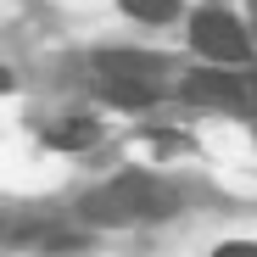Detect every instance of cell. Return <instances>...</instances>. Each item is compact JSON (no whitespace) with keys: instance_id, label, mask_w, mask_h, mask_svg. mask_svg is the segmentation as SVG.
Listing matches in <instances>:
<instances>
[{"instance_id":"cell-5","label":"cell","mask_w":257,"mask_h":257,"mask_svg":"<svg viewBox=\"0 0 257 257\" xmlns=\"http://www.w3.org/2000/svg\"><path fill=\"white\" fill-rule=\"evenodd\" d=\"M95 140V123L90 117H67V123H51V146H67V151H84Z\"/></svg>"},{"instance_id":"cell-7","label":"cell","mask_w":257,"mask_h":257,"mask_svg":"<svg viewBox=\"0 0 257 257\" xmlns=\"http://www.w3.org/2000/svg\"><path fill=\"white\" fill-rule=\"evenodd\" d=\"M123 12L140 17V23H168V17L179 12V0H123Z\"/></svg>"},{"instance_id":"cell-4","label":"cell","mask_w":257,"mask_h":257,"mask_svg":"<svg viewBox=\"0 0 257 257\" xmlns=\"http://www.w3.org/2000/svg\"><path fill=\"white\" fill-rule=\"evenodd\" d=\"M95 73L112 78V84H151V90H157L162 62L146 56V51H101V56H95Z\"/></svg>"},{"instance_id":"cell-8","label":"cell","mask_w":257,"mask_h":257,"mask_svg":"<svg viewBox=\"0 0 257 257\" xmlns=\"http://www.w3.org/2000/svg\"><path fill=\"white\" fill-rule=\"evenodd\" d=\"M218 257H257V246L246 240V246H218Z\"/></svg>"},{"instance_id":"cell-1","label":"cell","mask_w":257,"mask_h":257,"mask_svg":"<svg viewBox=\"0 0 257 257\" xmlns=\"http://www.w3.org/2000/svg\"><path fill=\"white\" fill-rule=\"evenodd\" d=\"M168 207H174V196L151 174H117L95 196H84V218H95V224H140V218H162Z\"/></svg>"},{"instance_id":"cell-6","label":"cell","mask_w":257,"mask_h":257,"mask_svg":"<svg viewBox=\"0 0 257 257\" xmlns=\"http://www.w3.org/2000/svg\"><path fill=\"white\" fill-rule=\"evenodd\" d=\"M101 95H106L112 106H151V101H157L151 84H112V78H101Z\"/></svg>"},{"instance_id":"cell-3","label":"cell","mask_w":257,"mask_h":257,"mask_svg":"<svg viewBox=\"0 0 257 257\" xmlns=\"http://www.w3.org/2000/svg\"><path fill=\"white\" fill-rule=\"evenodd\" d=\"M190 39H196L201 56L224 62V67H246V56H251V34H246L240 17H229V12H196Z\"/></svg>"},{"instance_id":"cell-2","label":"cell","mask_w":257,"mask_h":257,"mask_svg":"<svg viewBox=\"0 0 257 257\" xmlns=\"http://www.w3.org/2000/svg\"><path fill=\"white\" fill-rule=\"evenodd\" d=\"M185 101L257 117V67H235V73L212 67V73H190V78H185Z\"/></svg>"}]
</instances>
